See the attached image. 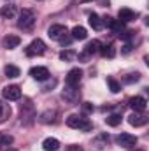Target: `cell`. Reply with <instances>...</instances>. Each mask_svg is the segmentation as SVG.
I'll return each mask as SVG.
<instances>
[{"instance_id": "obj_24", "label": "cell", "mask_w": 149, "mask_h": 151, "mask_svg": "<svg viewBox=\"0 0 149 151\" xmlns=\"http://www.w3.org/2000/svg\"><path fill=\"white\" fill-rule=\"evenodd\" d=\"M75 58H77V53L72 51V49H65V51L60 53V60H62V62H72Z\"/></svg>"}, {"instance_id": "obj_10", "label": "cell", "mask_w": 149, "mask_h": 151, "mask_svg": "<svg viewBox=\"0 0 149 151\" xmlns=\"http://www.w3.org/2000/svg\"><path fill=\"white\" fill-rule=\"evenodd\" d=\"M128 106H130L135 113H144L146 107H148V100H146L144 97H132L130 102H128Z\"/></svg>"}, {"instance_id": "obj_2", "label": "cell", "mask_w": 149, "mask_h": 151, "mask_svg": "<svg viewBox=\"0 0 149 151\" xmlns=\"http://www.w3.org/2000/svg\"><path fill=\"white\" fill-rule=\"evenodd\" d=\"M67 125L70 128H77V130H82V132H90L93 128V123L82 114H70L67 118Z\"/></svg>"}, {"instance_id": "obj_22", "label": "cell", "mask_w": 149, "mask_h": 151, "mask_svg": "<svg viewBox=\"0 0 149 151\" xmlns=\"http://www.w3.org/2000/svg\"><path fill=\"white\" fill-rule=\"evenodd\" d=\"M100 53H102V56H105V58H114L116 47H114V44H102Z\"/></svg>"}, {"instance_id": "obj_23", "label": "cell", "mask_w": 149, "mask_h": 151, "mask_svg": "<svg viewBox=\"0 0 149 151\" xmlns=\"http://www.w3.org/2000/svg\"><path fill=\"white\" fill-rule=\"evenodd\" d=\"M9 116H11V106L5 102H0V123L7 121Z\"/></svg>"}, {"instance_id": "obj_34", "label": "cell", "mask_w": 149, "mask_h": 151, "mask_svg": "<svg viewBox=\"0 0 149 151\" xmlns=\"http://www.w3.org/2000/svg\"><path fill=\"white\" fill-rule=\"evenodd\" d=\"M77 58H79V60H81V62H88V60H90V55H86V53H84V51H82V53H81V55H77Z\"/></svg>"}, {"instance_id": "obj_30", "label": "cell", "mask_w": 149, "mask_h": 151, "mask_svg": "<svg viewBox=\"0 0 149 151\" xmlns=\"http://www.w3.org/2000/svg\"><path fill=\"white\" fill-rule=\"evenodd\" d=\"M140 79V74L139 72H132V74H128V76H125V83H128V84H132V83H137Z\"/></svg>"}, {"instance_id": "obj_21", "label": "cell", "mask_w": 149, "mask_h": 151, "mask_svg": "<svg viewBox=\"0 0 149 151\" xmlns=\"http://www.w3.org/2000/svg\"><path fill=\"white\" fill-rule=\"evenodd\" d=\"M70 37L75 39V40H84V39L88 37V32H86V28L84 27H74L72 28V34H70Z\"/></svg>"}, {"instance_id": "obj_38", "label": "cell", "mask_w": 149, "mask_h": 151, "mask_svg": "<svg viewBox=\"0 0 149 151\" xmlns=\"http://www.w3.org/2000/svg\"><path fill=\"white\" fill-rule=\"evenodd\" d=\"M5 151H18V150H12V148H9V150H5Z\"/></svg>"}, {"instance_id": "obj_28", "label": "cell", "mask_w": 149, "mask_h": 151, "mask_svg": "<svg viewBox=\"0 0 149 151\" xmlns=\"http://www.w3.org/2000/svg\"><path fill=\"white\" fill-rule=\"evenodd\" d=\"M107 142H109V135H105V134H102V135H98V137L95 139V146H97L98 150H102L104 146H107Z\"/></svg>"}, {"instance_id": "obj_32", "label": "cell", "mask_w": 149, "mask_h": 151, "mask_svg": "<svg viewBox=\"0 0 149 151\" xmlns=\"http://www.w3.org/2000/svg\"><path fill=\"white\" fill-rule=\"evenodd\" d=\"M72 40H74V39H72V37H70V35H69V34H67L65 37H62V39H60V40H58V42H60L62 46H69V44H70Z\"/></svg>"}, {"instance_id": "obj_36", "label": "cell", "mask_w": 149, "mask_h": 151, "mask_svg": "<svg viewBox=\"0 0 149 151\" xmlns=\"http://www.w3.org/2000/svg\"><path fill=\"white\" fill-rule=\"evenodd\" d=\"M82 109H84V111H86V113H90V111H93V107H91V106H90V102H86V104H84V106H82Z\"/></svg>"}, {"instance_id": "obj_16", "label": "cell", "mask_w": 149, "mask_h": 151, "mask_svg": "<svg viewBox=\"0 0 149 151\" xmlns=\"http://www.w3.org/2000/svg\"><path fill=\"white\" fill-rule=\"evenodd\" d=\"M30 76L37 81H46L49 77V70L46 67H32L30 69Z\"/></svg>"}, {"instance_id": "obj_5", "label": "cell", "mask_w": 149, "mask_h": 151, "mask_svg": "<svg viewBox=\"0 0 149 151\" xmlns=\"http://www.w3.org/2000/svg\"><path fill=\"white\" fill-rule=\"evenodd\" d=\"M44 53H46V44H44L42 39H34L28 44V47H27V55L28 56H40Z\"/></svg>"}, {"instance_id": "obj_29", "label": "cell", "mask_w": 149, "mask_h": 151, "mask_svg": "<svg viewBox=\"0 0 149 151\" xmlns=\"http://www.w3.org/2000/svg\"><path fill=\"white\" fill-rule=\"evenodd\" d=\"M44 84H42V91H49V90H53L54 86H56V79H46V81H42Z\"/></svg>"}, {"instance_id": "obj_3", "label": "cell", "mask_w": 149, "mask_h": 151, "mask_svg": "<svg viewBox=\"0 0 149 151\" xmlns=\"http://www.w3.org/2000/svg\"><path fill=\"white\" fill-rule=\"evenodd\" d=\"M35 23V12L32 9H23L18 16V27L21 30H30Z\"/></svg>"}, {"instance_id": "obj_37", "label": "cell", "mask_w": 149, "mask_h": 151, "mask_svg": "<svg viewBox=\"0 0 149 151\" xmlns=\"http://www.w3.org/2000/svg\"><path fill=\"white\" fill-rule=\"evenodd\" d=\"M74 2H79V4H86V2H93V0H74Z\"/></svg>"}, {"instance_id": "obj_1", "label": "cell", "mask_w": 149, "mask_h": 151, "mask_svg": "<svg viewBox=\"0 0 149 151\" xmlns=\"http://www.w3.org/2000/svg\"><path fill=\"white\" fill-rule=\"evenodd\" d=\"M35 119H37V113H35V107H34L32 100H30V99H25V100L21 102V106H19V121L28 127V125H32Z\"/></svg>"}, {"instance_id": "obj_13", "label": "cell", "mask_w": 149, "mask_h": 151, "mask_svg": "<svg viewBox=\"0 0 149 151\" xmlns=\"http://www.w3.org/2000/svg\"><path fill=\"white\" fill-rule=\"evenodd\" d=\"M81 79H82V70L81 69H70L67 77H65L67 84H70V86H79Z\"/></svg>"}, {"instance_id": "obj_7", "label": "cell", "mask_w": 149, "mask_h": 151, "mask_svg": "<svg viewBox=\"0 0 149 151\" xmlns=\"http://www.w3.org/2000/svg\"><path fill=\"white\" fill-rule=\"evenodd\" d=\"M67 34H69V30H67L65 25H51L49 30H47V35L53 40H60L62 37H65Z\"/></svg>"}, {"instance_id": "obj_4", "label": "cell", "mask_w": 149, "mask_h": 151, "mask_svg": "<svg viewBox=\"0 0 149 151\" xmlns=\"http://www.w3.org/2000/svg\"><path fill=\"white\" fill-rule=\"evenodd\" d=\"M62 99H63L65 102H69V104L74 106V104L79 102V99H81V91H79L77 86H70V84H67L65 90L62 91Z\"/></svg>"}, {"instance_id": "obj_11", "label": "cell", "mask_w": 149, "mask_h": 151, "mask_svg": "<svg viewBox=\"0 0 149 151\" xmlns=\"http://www.w3.org/2000/svg\"><path fill=\"white\" fill-rule=\"evenodd\" d=\"M102 21H104V27H109L114 34H121V32H125L123 23H121V21H117V19H114V18H111V16L102 18Z\"/></svg>"}, {"instance_id": "obj_35", "label": "cell", "mask_w": 149, "mask_h": 151, "mask_svg": "<svg viewBox=\"0 0 149 151\" xmlns=\"http://www.w3.org/2000/svg\"><path fill=\"white\" fill-rule=\"evenodd\" d=\"M65 151H84V150H82L81 146H69Z\"/></svg>"}, {"instance_id": "obj_39", "label": "cell", "mask_w": 149, "mask_h": 151, "mask_svg": "<svg viewBox=\"0 0 149 151\" xmlns=\"http://www.w3.org/2000/svg\"><path fill=\"white\" fill-rule=\"evenodd\" d=\"M137 151H142V150H137Z\"/></svg>"}, {"instance_id": "obj_19", "label": "cell", "mask_w": 149, "mask_h": 151, "mask_svg": "<svg viewBox=\"0 0 149 151\" xmlns=\"http://www.w3.org/2000/svg\"><path fill=\"white\" fill-rule=\"evenodd\" d=\"M100 47H102V42H100V40H97V39H93V40H90V42L86 44V47H84V53L91 56V55L98 53V51H100Z\"/></svg>"}, {"instance_id": "obj_6", "label": "cell", "mask_w": 149, "mask_h": 151, "mask_svg": "<svg viewBox=\"0 0 149 151\" xmlns=\"http://www.w3.org/2000/svg\"><path fill=\"white\" fill-rule=\"evenodd\" d=\"M2 97L5 100H19L21 99V88L18 84H9L2 90Z\"/></svg>"}, {"instance_id": "obj_18", "label": "cell", "mask_w": 149, "mask_h": 151, "mask_svg": "<svg viewBox=\"0 0 149 151\" xmlns=\"http://www.w3.org/2000/svg\"><path fill=\"white\" fill-rule=\"evenodd\" d=\"M42 150L44 151H58L60 150V141L54 139V137H47L42 142Z\"/></svg>"}, {"instance_id": "obj_20", "label": "cell", "mask_w": 149, "mask_h": 151, "mask_svg": "<svg viewBox=\"0 0 149 151\" xmlns=\"http://www.w3.org/2000/svg\"><path fill=\"white\" fill-rule=\"evenodd\" d=\"M88 21H90V27H91L93 30H97V32H100V30L104 28V21H102V18H100L98 14H95V12L90 14V19H88Z\"/></svg>"}, {"instance_id": "obj_33", "label": "cell", "mask_w": 149, "mask_h": 151, "mask_svg": "<svg viewBox=\"0 0 149 151\" xmlns=\"http://www.w3.org/2000/svg\"><path fill=\"white\" fill-rule=\"evenodd\" d=\"M130 51H132V44H130V42H126V44L123 46V55H128Z\"/></svg>"}, {"instance_id": "obj_14", "label": "cell", "mask_w": 149, "mask_h": 151, "mask_svg": "<svg viewBox=\"0 0 149 151\" xmlns=\"http://www.w3.org/2000/svg\"><path fill=\"white\" fill-rule=\"evenodd\" d=\"M128 123H130L132 127H144V125L148 123V116L144 113H135V111H133V114L128 116Z\"/></svg>"}, {"instance_id": "obj_9", "label": "cell", "mask_w": 149, "mask_h": 151, "mask_svg": "<svg viewBox=\"0 0 149 151\" xmlns=\"http://www.w3.org/2000/svg\"><path fill=\"white\" fill-rule=\"evenodd\" d=\"M116 142L121 146V148H132L137 144V137L132 135V134H119L116 137Z\"/></svg>"}, {"instance_id": "obj_17", "label": "cell", "mask_w": 149, "mask_h": 151, "mask_svg": "<svg viewBox=\"0 0 149 151\" xmlns=\"http://www.w3.org/2000/svg\"><path fill=\"white\" fill-rule=\"evenodd\" d=\"M2 44H4L5 49H14V47H18L21 44V39L18 37V35H7V37H4Z\"/></svg>"}, {"instance_id": "obj_12", "label": "cell", "mask_w": 149, "mask_h": 151, "mask_svg": "<svg viewBox=\"0 0 149 151\" xmlns=\"http://www.w3.org/2000/svg\"><path fill=\"white\" fill-rule=\"evenodd\" d=\"M135 18H137V12L132 11V9H128V7L119 9V12H117V21H121V23H130Z\"/></svg>"}, {"instance_id": "obj_27", "label": "cell", "mask_w": 149, "mask_h": 151, "mask_svg": "<svg viewBox=\"0 0 149 151\" xmlns=\"http://www.w3.org/2000/svg\"><path fill=\"white\" fill-rule=\"evenodd\" d=\"M107 84H109V90H111L112 93H119L121 91V84L114 77H107Z\"/></svg>"}, {"instance_id": "obj_25", "label": "cell", "mask_w": 149, "mask_h": 151, "mask_svg": "<svg viewBox=\"0 0 149 151\" xmlns=\"http://www.w3.org/2000/svg\"><path fill=\"white\" fill-rule=\"evenodd\" d=\"M4 72L7 77H11V79H14V77H19V69L16 67V65H5V69H4Z\"/></svg>"}, {"instance_id": "obj_15", "label": "cell", "mask_w": 149, "mask_h": 151, "mask_svg": "<svg viewBox=\"0 0 149 151\" xmlns=\"http://www.w3.org/2000/svg\"><path fill=\"white\" fill-rule=\"evenodd\" d=\"M16 14H18V9H16V5H14V4L2 5V9H0V16H2L4 19H12Z\"/></svg>"}, {"instance_id": "obj_31", "label": "cell", "mask_w": 149, "mask_h": 151, "mask_svg": "<svg viewBox=\"0 0 149 151\" xmlns=\"http://www.w3.org/2000/svg\"><path fill=\"white\" fill-rule=\"evenodd\" d=\"M14 142V137L12 135H2L0 137V144L2 146H9V144H12Z\"/></svg>"}, {"instance_id": "obj_26", "label": "cell", "mask_w": 149, "mask_h": 151, "mask_svg": "<svg viewBox=\"0 0 149 151\" xmlns=\"http://www.w3.org/2000/svg\"><path fill=\"white\" fill-rule=\"evenodd\" d=\"M105 123H107L109 127H117V125L121 123V114H109V116L105 118Z\"/></svg>"}, {"instance_id": "obj_8", "label": "cell", "mask_w": 149, "mask_h": 151, "mask_svg": "<svg viewBox=\"0 0 149 151\" xmlns=\"http://www.w3.org/2000/svg\"><path fill=\"white\" fill-rule=\"evenodd\" d=\"M39 121L42 125H53L58 121V111L56 109H46L44 113L39 116Z\"/></svg>"}]
</instances>
